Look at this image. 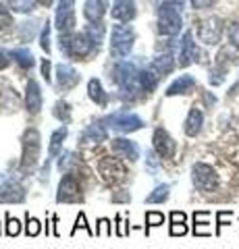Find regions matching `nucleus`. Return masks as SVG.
<instances>
[{
  "label": "nucleus",
  "mask_w": 239,
  "mask_h": 249,
  "mask_svg": "<svg viewBox=\"0 0 239 249\" xmlns=\"http://www.w3.org/2000/svg\"><path fill=\"white\" fill-rule=\"evenodd\" d=\"M23 154H21V170L23 173H32L40 160V133L37 129H25L23 133Z\"/></svg>",
  "instance_id": "obj_1"
},
{
  "label": "nucleus",
  "mask_w": 239,
  "mask_h": 249,
  "mask_svg": "<svg viewBox=\"0 0 239 249\" xmlns=\"http://www.w3.org/2000/svg\"><path fill=\"white\" fill-rule=\"evenodd\" d=\"M112 79L121 88V91H125V93H133L135 89H142L140 88V71H137V67L133 62H127V60L119 62L112 71Z\"/></svg>",
  "instance_id": "obj_2"
},
{
  "label": "nucleus",
  "mask_w": 239,
  "mask_h": 249,
  "mask_svg": "<svg viewBox=\"0 0 239 249\" xmlns=\"http://www.w3.org/2000/svg\"><path fill=\"white\" fill-rule=\"evenodd\" d=\"M135 31L131 25H114L112 27V42H110V54L114 58L127 56L133 48Z\"/></svg>",
  "instance_id": "obj_3"
},
{
  "label": "nucleus",
  "mask_w": 239,
  "mask_h": 249,
  "mask_svg": "<svg viewBox=\"0 0 239 249\" xmlns=\"http://www.w3.org/2000/svg\"><path fill=\"white\" fill-rule=\"evenodd\" d=\"M181 4L168 2L165 6H160L158 11V31L163 36H175L181 29Z\"/></svg>",
  "instance_id": "obj_4"
},
{
  "label": "nucleus",
  "mask_w": 239,
  "mask_h": 249,
  "mask_svg": "<svg viewBox=\"0 0 239 249\" xmlns=\"http://www.w3.org/2000/svg\"><path fill=\"white\" fill-rule=\"evenodd\" d=\"M102 123L109 124V127H112L114 131H121V133H133V131L144 127V121L137 114L129 112V110H117V112H112V114L106 116Z\"/></svg>",
  "instance_id": "obj_5"
},
{
  "label": "nucleus",
  "mask_w": 239,
  "mask_h": 249,
  "mask_svg": "<svg viewBox=\"0 0 239 249\" xmlns=\"http://www.w3.org/2000/svg\"><path fill=\"white\" fill-rule=\"evenodd\" d=\"M191 181L200 191H214L219 185V175L210 164L206 162H196L191 166Z\"/></svg>",
  "instance_id": "obj_6"
},
{
  "label": "nucleus",
  "mask_w": 239,
  "mask_h": 249,
  "mask_svg": "<svg viewBox=\"0 0 239 249\" xmlns=\"http://www.w3.org/2000/svg\"><path fill=\"white\" fill-rule=\"evenodd\" d=\"M83 193H81V185L79 178L75 173H65V177L58 183V193H56V201L58 204H75L81 201Z\"/></svg>",
  "instance_id": "obj_7"
},
{
  "label": "nucleus",
  "mask_w": 239,
  "mask_h": 249,
  "mask_svg": "<svg viewBox=\"0 0 239 249\" xmlns=\"http://www.w3.org/2000/svg\"><path fill=\"white\" fill-rule=\"evenodd\" d=\"M222 36V21L219 17H208L198 23V37L208 46H214L221 42Z\"/></svg>",
  "instance_id": "obj_8"
},
{
  "label": "nucleus",
  "mask_w": 239,
  "mask_h": 249,
  "mask_svg": "<svg viewBox=\"0 0 239 249\" xmlns=\"http://www.w3.org/2000/svg\"><path fill=\"white\" fill-rule=\"evenodd\" d=\"M152 143H154V150H156V154L160 156V158H173L175 152H177V143L175 139L166 133V129L158 127L156 131H154V137H152Z\"/></svg>",
  "instance_id": "obj_9"
},
{
  "label": "nucleus",
  "mask_w": 239,
  "mask_h": 249,
  "mask_svg": "<svg viewBox=\"0 0 239 249\" xmlns=\"http://www.w3.org/2000/svg\"><path fill=\"white\" fill-rule=\"evenodd\" d=\"M25 199V187L17 178H6L0 185V204H21Z\"/></svg>",
  "instance_id": "obj_10"
},
{
  "label": "nucleus",
  "mask_w": 239,
  "mask_h": 249,
  "mask_svg": "<svg viewBox=\"0 0 239 249\" xmlns=\"http://www.w3.org/2000/svg\"><path fill=\"white\" fill-rule=\"evenodd\" d=\"M75 0H58V11H56V27L60 34H71L75 25V13H73Z\"/></svg>",
  "instance_id": "obj_11"
},
{
  "label": "nucleus",
  "mask_w": 239,
  "mask_h": 249,
  "mask_svg": "<svg viewBox=\"0 0 239 249\" xmlns=\"http://www.w3.org/2000/svg\"><path fill=\"white\" fill-rule=\"evenodd\" d=\"M110 150L112 154L117 156V158H123V160H129V162H135L140 158V145L135 142H131V139H112L110 142Z\"/></svg>",
  "instance_id": "obj_12"
},
{
  "label": "nucleus",
  "mask_w": 239,
  "mask_h": 249,
  "mask_svg": "<svg viewBox=\"0 0 239 249\" xmlns=\"http://www.w3.org/2000/svg\"><path fill=\"white\" fill-rule=\"evenodd\" d=\"M98 170L106 181H123L127 175V170L121 164L119 158H102L98 164Z\"/></svg>",
  "instance_id": "obj_13"
},
{
  "label": "nucleus",
  "mask_w": 239,
  "mask_h": 249,
  "mask_svg": "<svg viewBox=\"0 0 239 249\" xmlns=\"http://www.w3.org/2000/svg\"><path fill=\"white\" fill-rule=\"evenodd\" d=\"M94 42L88 37V34L83 31V34H77V36H71V44H69V52L67 56H73V58H86L88 54L94 50Z\"/></svg>",
  "instance_id": "obj_14"
},
{
  "label": "nucleus",
  "mask_w": 239,
  "mask_h": 249,
  "mask_svg": "<svg viewBox=\"0 0 239 249\" xmlns=\"http://www.w3.org/2000/svg\"><path fill=\"white\" fill-rule=\"evenodd\" d=\"M79 73L75 71L71 65H58L56 67V88L60 91H67V89H73L77 83H79Z\"/></svg>",
  "instance_id": "obj_15"
},
{
  "label": "nucleus",
  "mask_w": 239,
  "mask_h": 249,
  "mask_svg": "<svg viewBox=\"0 0 239 249\" xmlns=\"http://www.w3.org/2000/svg\"><path fill=\"white\" fill-rule=\"evenodd\" d=\"M109 139V131H106L104 124L94 123V124H88L86 129L81 131L79 135V143H102Z\"/></svg>",
  "instance_id": "obj_16"
},
{
  "label": "nucleus",
  "mask_w": 239,
  "mask_h": 249,
  "mask_svg": "<svg viewBox=\"0 0 239 249\" xmlns=\"http://www.w3.org/2000/svg\"><path fill=\"white\" fill-rule=\"evenodd\" d=\"M25 108L32 114H37L42 110V91L36 81H29L25 88Z\"/></svg>",
  "instance_id": "obj_17"
},
{
  "label": "nucleus",
  "mask_w": 239,
  "mask_h": 249,
  "mask_svg": "<svg viewBox=\"0 0 239 249\" xmlns=\"http://www.w3.org/2000/svg\"><path fill=\"white\" fill-rule=\"evenodd\" d=\"M198 48H196V42L194 37H191V31H187V34L183 36V42H181V52H179V65L181 67H187L191 65L194 60H198Z\"/></svg>",
  "instance_id": "obj_18"
},
{
  "label": "nucleus",
  "mask_w": 239,
  "mask_h": 249,
  "mask_svg": "<svg viewBox=\"0 0 239 249\" xmlns=\"http://www.w3.org/2000/svg\"><path fill=\"white\" fill-rule=\"evenodd\" d=\"M202 124H204V114H202V110L200 108H191V110L187 112V119H185V127H183V131H185V135L187 137H196V135H200V131H202Z\"/></svg>",
  "instance_id": "obj_19"
},
{
  "label": "nucleus",
  "mask_w": 239,
  "mask_h": 249,
  "mask_svg": "<svg viewBox=\"0 0 239 249\" xmlns=\"http://www.w3.org/2000/svg\"><path fill=\"white\" fill-rule=\"evenodd\" d=\"M106 9H109V0H86V9H83V15L86 19L96 23L104 17Z\"/></svg>",
  "instance_id": "obj_20"
},
{
  "label": "nucleus",
  "mask_w": 239,
  "mask_h": 249,
  "mask_svg": "<svg viewBox=\"0 0 239 249\" xmlns=\"http://www.w3.org/2000/svg\"><path fill=\"white\" fill-rule=\"evenodd\" d=\"M196 88V79L191 75H181L179 79H175L166 89V96H177V93H189Z\"/></svg>",
  "instance_id": "obj_21"
},
{
  "label": "nucleus",
  "mask_w": 239,
  "mask_h": 249,
  "mask_svg": "<svg viewBox=\"0 0 239 249\" xmlns=\"http://www.w3.org/2000/svg\"><path fill=\"white\" fill-rule=\"evenodd\" d=\"M135 17V6L131 0H117V4L112 6V19L117 21H131Z\"/></svg>",
  "instance_id": "obj_22"
},
{
  "label": "nucleus",
  "mask_w": 239,
  "mask_h": 249,
  "mask_svg": "<svg viewBox=\"0 0 239 249\" xmlns=\"http://www.w3.org/2000/svg\"><path fill=\"white\" fill-rule=\"evenodd\" d=\"M160 79H163V75H160L152 65L148 69H144V71H140V88L144 91H152L158 85Z\"/></svg>",
  "instance_id": "obj_23"
},
{
  "label": "nucleus",
  "mask_w": 239,
  "mask_h": 249,
  "mask_svg": "<svg viewBox=\"0 0 239 249\" xmlns=\"http://www.w3.org/2000/svg\"><path fill=\"white\" fill-rule=\"evenodd\" d=\"M67 135H69V129L67 127H60V129H56L55 133H52L50 145H48V158H46V160H55L56 158L58 152H60V147H63V142L67 139Z\"/></svg>",
  "instance_id": "obj_24"
},
{
  "label": "nucleus",
  "mask_w": 239,
  "mask_h": 249,
  "mask_svg": "<svg viewBox=\"0 0 239 249\" xmlns=\"http://www.w3.org/2000/svg\"><path fill=\"white\" fill-rule=\"evenodd\" d=\"M88 96H90V100H94L98 106H106V104H109V93L102 89V83H100L98 79H90V83H88Z\"/></svg>",
  "instance_id": "obj_25"
},
{
  "label": "nucleus",
  "mask_w": 239,
  "mask_h": 249,
  "mask_svg": "<svg viewBox=\"0 0 239 249\" xmlns=\"http://www.w3.org/2000/svg\"><path fill=\"white\" fill-rule=\"evenodd\" d=\"M152 67L165 77L166 73H171V71H173V67H175L173 54H168V52H166V54H160V56H156V58L152 60Z\"/></svg>",
  "instance_id": "obj_26"
},
{
  "label": "nucleus",
  "mask_w": 239,
  "mask_h": 249,
  "mask_svg": "<svg viewBox=\"0 0 239 249\" xmlns=\"http://www.w3.org/2000/svg\"><path fill=\"white\" fill-rule=\"evenodd\" d=\"M168 196H171V185L163 183V185L154 187V191L150 193L148 197H146V201H148V204H163V201L168 199Z\"/></svg>",
  "instance_id": "obj_27"
},
{
  "label": "nucleus",
  "mask_w": 239,
  "mask_h": 249,
  "mask_svg": "<svg viewBox=\"0 0 239 249\" xmlns=\"http://www.w3.org/2000/svg\"><path fill=\"white\" fill-rule=\"evenodd\" d=\"M79 162V156H77L75 152H63L58 158V170L60 173H73V166Z\"/></svg>",
  "instance_id": "obj_28"
},
{
  "label": "nucleus",
  "mask_w": 239,
  "mask_h": 249,
  "mask_svg": "<svg viewBox=\"0 0 239 249\" xmlns=\"http://www.w3.org/2000/svg\"><path fill=\"white\" fill-rule=\"evenodd\" d=\"M13 60L17 62V65H21L23 69H27V67H34V54L29 52L27 48H17V50H13Z\"/></svg>",
  "instance_id": "obj_29"
},
{
  "label": "nucleus",
  "mask_w": 239,
  "mask_h": 249,
  "mask_svg": "<svg viewBox=\"0 0 239 249\" xmlns=\"http://www.w3.org/2000/svg\"><path fill=\"white\" fill-rule=\"evenodd\" d=\"M208 218L210 212H196L194 214V235H210V231H206L208 227Z\"/></svg>",
  "instance_id": "obj_30"
},
{
  "label": "nucleus",
  "mask_w": 239,
  "mask_h": 249,
  "mask_svg": "<svg viewBox=\"0 0 239 249\" xmlns=\"http://www.w3.org/2000/svg\"><path fill=\"white\" fill-rule=\"evenodd\" d=\"M104 25H102V23H100V21H96V23H92V25H88L86 27V34H88V37H90V40L92 42H94L96 46H100V42H102L104 40Z\"/></svg>",
  "instance_id": "obj_31"
},
{
  "label": "nucleus",
  "mask_w": 239,
  "mask_h": 249,
  "mask_svg": "<svg viewBox=\"0 0 239 249\" xmlns=\"http://www.w3.org/2000/svg\"><path fill=\"white\" fill-rule=\"evenodd\" d=\"M52 114H55L60 123H69V121H71V106L60 100V102L55 104V110H52Z\"/></svg>",
  "instance_id": "obj_32"
},
{
  "label": "nucleus",
  "mask_w": 239,
  "mask_h": 249,
  "mask_svg": "<svg viewBox=\"0 0 239 249\" xmlns=\"http://www.w3.org/2000/svg\"><path fill=\"white\" fill-rule=\"evenodd\" d=\"M40 232H42V222L37 220V218L27 214V218H25V235L27 237H37Z\"/></svg>",
  "instance_id": "obj_33"
},
{
  "label": "nucleus",
  "mask_w": 239,
  "mask_h": 249,
  "mask_svg": "<svg viewBox=\"0 0 239 249\" xmlns=\"http://www.w3.org/2000/svg\"><path fill=\"white\" fill-rule=\"evenodd\" d=\"M9 4L15 13H29L34 9V0H9Z\"/></svg>",
  "instance_id": "obj_34"
},
{
  "label": "nucleus",
  "mask_w": 239,
  "mask_h": 249,
  "mask_svg": "<svg viewBox=\"0 0 239 249\" xmlns=\"http://www.w3.org/2000/svg\"><path fill=\"white\" fill-rule=\"evenodd\" d=\"M160 160H163V158L156 154V150H150L148 156H146V168H148L150 173H156L158 166H160Z\"/></svg>",
  "instance_id": "obj_35"
},
{
  "label": "nucleus",
  "mask_w": 239,
  "mask_h": 249,
  "mask_svg": "<svg viewBox=\"0 0 239 249\" xmlns=\"http://www.w3.org/2000/svg\"><path fill=\"white\" fill-rule=\"evenodd\" d=\"M21 232V222L17 218H13L11 214H6V235L9 237H17Z\"/></svg>",
  "instance_id": "obj_36"
},
{
  "label": "nucleus",
  "mask_w": 239,
  "mask_h": 249,
  "mask_svg": "<svg viewBox=\"0 0 239 249\" xmlns=\"http://www.w3.org/2000/svg\"><path fill=\"white\" fill-rule=\"evenodd\" d=\"M79 229L88 231V235H90V237H94V235H96V232L90 229V224H88V220H86V214H83V212H79V216H77V220H75V227H73V231H71V235H75V232L79 231Z\"/></svg>",
  "instance_id": "obj_37"
},
{
  "label": "nucleus",
  "mask_w": 239,
  "mask_h": 249,
  "mask_svg": "<svg viewBox=\"0 0 239 249\" xmlns=\"http://www.w3.org/2000/svg\"><path fill=\"white\" fill-rule=\"evenodd\" d=\"M165 222V214L160 212H146V224L148 227H160Z\"/></svg>",
  "instance_id": "obj_38"
},
{
  "label": "nucleus",
  "mask_w": 239,
  "mask_h": 249,
  "mask_svg": "<svg viewBox=\"0 0 239 249\" xmlns=\"http://www.w3.org/2000/svg\"><path fill=\"white\" fill-rule=\"evenodd\" d=\"M96 235H102V237H110L112 235V229H110V220H109V218H100V220H98Z\"/></svg>",
  "instance_id": "obj_39"
},
{
  "label": "nucleus",
  "mask_w": 239,
  "mask_h": 249,
  "mask_svg": "<svg viewBox=\"0 0 239 249\" xmlns=\"http://www.w3.org/2000/svg\"><path fill=\"white\" fill-rule=\"evenodd\" d=\"M40 46H42V50H46V54L50 52V23H48V21H46V25H44V29H42Z\"/></svg>",
  "instance_id": "obj_40"
},
{
  "label": "nucleus",
  "mask_w": 239,
  "mask_h": 249,
  "mask_svg": "<svg viewBox=\"0 0 239 249\" xmlns=\"http://www.w3.org/2000/svg\"><path fill=\"white\" fill-rule=\"evenodd\" d=\"M219 69H214V71L210 73V83L212 85H221L222 81H225V73H227V69L225 67H221V65H217Z\"/></svg>",
  "instance_id": "obj_41"
},
{
  "label": "nucleus",
  "mask_w": 239,
  "mask_h": 249,
  "mask_svg": "<svg viewBox=\"0 0 239 249\" xmlns=\"http://www.w3.org/2000/svg\"><path fill=\"white\" fill-rule=\"evenodd\" d=\"M229 42L231 46L239 48V23H231L229 25Z\"/></svg>",
  "instance_id": "obj_42"
},
{
  "label": "nucleus",
  "mask_w": 239,
  "mask_h": 249,
  "mask_svg": "<svg viewBox=\"0 0 239 249\" xmlns=\"http://www.w3.org/2000/svg\"><path fill=\"white\" fill-rule=\"evenodd\" d=\"M13 23V17L9 9H4V4H0V29H6Z\"/></svg>",
  "instance_id": "obj_43"
},
{
  "label": "nucleus",
  "mask_w": 239,
  "mask_h": 249,
  "mask_svg": "<svg viewBox=\"0 0 239 249\" xmlns=\"http://www.w3.org/2000/svg\"><path fill=\"white\" fill-rule=\"evenodd\" d=\"M32 36H34V23H23V27H21V40L27 42Z\"/></svg>",
  "instance_id": "obj_44"
},
{
  "label": "nucleus",
  "mask_w": 239,
  "mask_h": 249,
  "mask_svg": "<svg viewBox=\"0 0 239 249\" xmlns=\"http://www.w3.org/2000/svg\"><path fill=\"white\" fill-rule=\"evenodd\" d=\"M129 199H131L129 191H117V193H112V201H114V204H127Z\"/></svg>",
  "instance_id": "obj_45"
},
{
  "label": "nucleus",
  "mask_w": 239,
  "mask_h": 249,
  "mask_svg": "<svg viewBox=\"0 0 239 249\" xmlns=\"http://www.w3.org/2000/svg\"><path fill=\"white\" fill-rule=\"evenodd\" d=\"M214 4V0H191V6L198 11H202V9H210V6Z\"/></svg>",
  "instance_id": "obj_46"
},
{
  "label": "nucleus",
  "mask_w": 239,
  "mask_h": 249,
  "mask_svg": "<svg viewBox=\"0 0 239 249\" xmlns=\"http://www.w3.org/2000/svg\"><path fill=\"white\" fill-rule=\"evenodd\" d=\"M11 56H13V54H9V52H6L4 48H0V71H2V69H6V67H9V62H11Z\"/></svg>",
  "instance_id": "obj_47"
},
{
  "label": "nucleus",
  "mask_w": 239,
  "mask_h": 249,
  "mask_svg": "<svg viewBox=\"0 0 239 249\" xmlns=\"http://www.w3.org/2000/svg\"><path fill=\"white\" fill-rule=\"evenodd\" d=\"M187 232V224H171V235L173 237H181Z\"/></svg>",
  "instance_id": "obj_48"
},
{
  "label": "nucleus",
  "mask_w": 239,
  "mask_h": 249,
  "mask_svg": "<svg viewBox=\"0 0 239 249\" xmlns=\"http://www.w3.org/2000/svg\"><path fill=\"white\" fill-rule=\"evenodd\" d=\"M127 232H129V229H127V222L123 220L121 216H117V235H119V237H125Z\"/></svg>",
  "instance_id": "obj_49"
},
{
  "label": "nucleus",
  "mask_w": 239,
  "mask_h": 249,
  "mask_svg": "<svg viewBox=\"0 0 239 249\" xmlns=\"http://www.w3.org/2000/svg\"><path fill=\"white\" fill-rule=\"evenodd\" d=\"M185 222H187L185 212H171V224H185Z\"/></svg>",
  "instance_id": "obj_50"
},
{
  "label": "nucleus",
  "mask_w": 239,
  "mask_h": 249,
  "mask_svg": "<svg viewBox=\"0 0 239 249\" xmlns=\"http://www.w3.org/2000/svg\"><path fill=\"white\" fill-rule=\"evenodd\" d=\"M42 75H44V79L46 81H50V60H42Z\"/></svg>",
  "instance_id": "obj_51"
},
{
  "label": "nucleus",
  "mask_w": 239,
  "mask_h": 249,
  "mask_svg": "<svg viewBox=\"0 0 239 249\" xmlns=\"http://www.w3.org/2000/svg\"><path fill=\"white\" fill-rule=\"evenodd\" d=\"M204 102H206V106H208V108H210V106L217 104V98H214L212 93H208V91H206V93H204Z\"/></svg>",
  "instance_id": "obj_52"
},
{
  "label": "nucleus",
  "mask_w": 239,
  "mask_h": 249,
  "mask_svg": "<svg viewBox=\"0 0 239 249\" xmlns=\"http://www.w3.org/2000/svg\"><path fill=\"white\" fill-rule=\"evenodd\" d=\"M37 4H42V6H50V4H52V0H37Z\"/></svg>",
  "instance_id": "obj_53"
}]
</instances>
